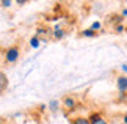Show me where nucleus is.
Returning a JSON list of instances; mask_svg holds the SVG:
<instances>
[{"label":"nucleus","instance_id":"nucleus-1","mask_svg":"<svg viewBox=\"0 0 127 124\" xmlns=\"http://www.w3.org/2000/svg\"><path fill=\"white\" fill-rule=\"evenodd\" d=\"M19 57H21V49H19V46H9V47L5 49V52H3L5 63H8V64L16 63L19 60Z\"/></svg>","mask_w":127,"mask_h":124},{"label":"nucleus","instance_id":"nucleus-2","mask_svg":"<svg viewBox=\"0 0 127 124\" xmlns=\"http://www.w3.org/2000/svg\"><path fill=\"white\" fill-rule=\"evenodd\" d=\"M88 118H90L91 124H110L104 116H102L100 112H91L90 115H88Z\"/></svg>","mask_w":127,"mask_h":124},{"label":"nucleus","instance_id":"nucleus-3","mask_svg":"<svg viewBox=\"0 0 127 124\" xmlns=\"http://www.w3.org/2000/svg\"><path fill=\"white\" fill-rule=\"evenodd\" d=\"M61 105L64 107L66 110L72 112V110L77 107V101H75L74 96H64V97H63V101H61Z\"/></svg>","mask_w":127,"mask_h":124},{"label":"nucleus","instance_id":"nucleus-4","mask_svg":"<svg viewBox=\"0 0 127 124\" xmlns=\"http://www.w3.org/2000/svg\"><path fill=\"white\" fill-rule=\"evenodd\" d=\"M116 88H118L119 93H127V76L116 77Z\"/></svg>","mask_w":127,"mask_h":124},{"label":"nucleus","instance_id":"nucleus-5","mask_svg":"<svg viewBox=\"0 0 127 124\" xmlns=\"http://www.w3.org/2000/svg\"><path fill=\"white\" fill-rule=\"evenodd\" d=\"M52 36L55 38V39H63L66 36V30L63 27H60V25H57L55 28L52 30Z\"/></svg>","mask_w":127,"mask_h":124},{"label":"nucleus","instance_id":"nucleus-6","mask_svg":"<svg viewBox=\"0 0 127 124\" xmlns=\"http://www.w3.org/2000/svg\"><path fill=\"white\" fill-rule=\"evenodd\" d=\"M41 42H42V39H41L39 36H36V35L28 39V46H30L32 49H38V47L41 46Z\"/></svg>","mask_w":127,"mask_h":124},{"label":"nucleus","instance_id":"nucleus-7","mask_svg":"<svg viewBox=\"0 0 127 124\" xmlns=\"http://www.w3.org/2000/svg\"><path fill=\"white\" fill-rule=\"evenodd\" d=\"M71 124H91L88 116H75L71 120Z\"/></svg>","mask_w":127,"mask_h":124},{"label":"nucleus","instance_id":"nucleus-8","mask_svg":"<svg viewBox=\"0 0 127 124\" xmlns=\"http://www.w3.org/2000/svg\"><path fill=\"white\" fill-rule=\"evenodd\" d=\"M96 35H97V32H94L91 27L90 28H85V30L80 32V36H83V38H94Z\"/></svg>","mask_w":127,"mask_h":124},{"label":"nucleus","instance_id":"nucleus-9","mask_svg":"<svg viewBox=\"0 0 127 124\" xmlns=\"http://www.w3.org/2000/svg\"><path fill=\"white\" fill-rule=\"evenodd\" d=\"M60 105H61V102H58L57 99H52V101L47 104V107H49V110H50V112H58Z\"/></svg>","mask_w":127,"mask_h":124},{"label":"nucleus","instance_id":"nucleus-10","mask_svg":"<svg viewBox=\"0 0 127 124\" xmlns=\"http://www.w3.org/2000/svg\"><path fill=\"white\" fill-rule=\"evenodd\" d=\"M0 80H2V85H0V91H5V90H6V86H8V77H6V74H5L3 71L0 72Z\"/></svg>","mask_w":127,"mask_h":124},{"label":"nucleus","instance_id":"nucleus-11","mask_svg":"<svg viewBox=\"0 0 127 124\" xmlns=\"http://www.w3.org/2000/svg\"><path fill=\"white\" fill-rule=\"evenodd\" d=\"M49 32H50V30H49V28L47 27H42V25H39V27H38L36 28V36H47V35H49Z\"/></svg>","mask_w":127,"mask_h":124},{"label":"nucleus","instance_id":"nucleus-12","mask_svg":"<svg viewBox=\"0 0 127 124\" xmlns=\"http://www.w3.org/2000/svg\"><path fill=\"white\" fill-rule=\"evenodd\" d=\"M91 28H93L94 32H99L100 28H102V22H100V21H94V22L91 24Z\"/></svg>","mask_w":127,"mask_h":124},{"label":"nucleus","instance_id":"nucleus-13","mask_svg":"<svg viewBox=\"0 0 127 124\" xmlns=\"http://www.w3.org/2000/svg\"><path fill=\"white\" fill-rule=\"evenodd\" d=\"M115 32L116 33H124L126 32V25H124V24H121V25H115Z\"/></svg>","mask_w":127,"mask_h":124},{"label":"nucleus","instance_id":"nucleus-14","mask_svg":"<svg viewBox=\"0 0 127 124\" xmlns=\"http://www.w3.org/2000/svg\"><path fill=\"white\" fill-rule=\"evenodd\" d=\"M0 5H2L3 8H9V6L13 5V2H11V0H2V2H0Z\"/></svg>","mask_w":127,"mask_h":124},{"label":"nucleus","instance_id":"nucleus-15","mask_svg":"<svg viewBox=\"0 0 127 124\" xmlns=\"http://www.w3.org/2000/svg\"><path fill=\"white\" fill-rule=\"evenodd\" d=\"M118 101H127V93H119V97H118Z\"/></svg>","mask_w":127,"mask_h":124},{"label":"nucleus","instance_id":"nucleus-16","mask_svg":"<svg viewBox=\"0 0 127 124\" xmlns=\"http://www.w3.org/2000/svg\"><path fill=\"white\" fill-rule=\"evenodd\" d=\"M121 71L124 72V76L127 74V64H126V63H123V64H121Z\"/></svg>","mask_w":127,"mask_h":124},{"label":"nucleus","instance_id":"nucleus-17","mask_svg":"<svg viewBox=\"0 0 127 124\" xmlns=\"http://www.w3.org/2000/svg\"><path fill=\"white\" fill-rule=\"evenodd\" d=\"M121 16H123L124 19L127 17V8H123V9H121Z\"/></svg>","mask_w":127,"mask_h":124},{"label":"nucleus","instance_id":"nucleus-18","mask_svg":"<svg viewBox=\"0 0 127 124\" xmlns=\"http://www.w3.org/2000/svg\"><path fill=\"white\" fill-rule=\"evenodd\" d=\"M121 121H123V124H127V113L121 116Z\"/></svg>","mask_w":127,"mask_h":124},{"label":"nucleus","instance_id":"nucleus-19","mask_svg":"<svg viewBox=\"0 0 127 124\" xmlns=\"http://www.w3.org/2000/svg\"><path fill=\"white\" fill-rule=\"evenodd\" d=\"M16 3H17V5H25V3H27V0H17Z\"/></svg>","mask_w":127,"mask_h":124}]
</instances>
